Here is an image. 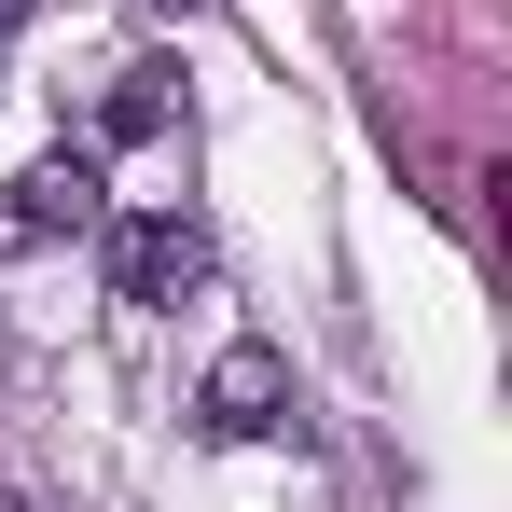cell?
<instances>
[{
  "label": "cell",
  "mask_w": 512,
  "mask_h": 512,
  "mask_svg": "<svg viewBox=\"0 0 512 512\" xmlns=\"http://www.w3.org/2000/svg\"><path fill=\"white\" fill-rule=\"evenodd\" d=\"M111 222V194H97V153H42V167L0 180V263L42 250V236H97Z\"/></svg>",
  "instance_id": "obj_1"
},
{
  "label": "cell",
  "mask_w": 512,
  "mask_h": 512,
  "mask_svg": "<svg viewBox=\"0 0 512 512\" xmlns=\"http://www.w3.org/2000/svg\"><path fill=\"white\" fill-rule=\"evenodd\" d=\"M111 291H125V305H180V291H208V222H194V208H139V222H111Z\"/></svg>",
  "instance_id": "obj_2"
},
{
  "label": "cell",
  "mask_w": 512,
  "mask_h": 512,
  "mask_svg": "<svg viewBox=\"0 0 512 512\" xmlns=\"http://www.w3.org/2000/svg\"><path fill=\"white\" fill-rule=\"evenodd\" d=\"M194 429L208 443H263V429H291V360L263 333H236L222 360H208V388H194Z\"/></svg>",
  "instance_id": "obj_3"
},
{
  "label": "cell",
  "mask_w": 512,
  "mask_h": 512,
  "mask_svg": "<svg viewBox=\"0 0 512 512\" xmlns=\"http://www.w3.org/2000/svg\"><path fill=\"white\" fill-rule=\"evenodd\" d=\"M180 70H125V84H111V111H97V125H111V139H153V125H167V111H180Z\"/></svg>",
  "instance_id": "obj_4"
},
{
  "label": "cell",
  "mask_w": 512,
  "mask_h": 512,
  "mask_svg": "<svg viewBox=\"0 0 512 512\" xmlns=\"http://www.w3.org/2000/svg\"><path fill=\"white\" fill-rule=\"evenodd\" d=\"M0 512H56V499H28V485H0Z\"/></svg>",
  "instance_id": "obj_5"
},
{
  "label": "cell",
  "mask_w": 512,
  "mask_h": 512,
  "mask_svg": "<svg viewBox=\"0 0 512 512\" xmlns=\"http://www.w3.org/2000/svg\"><path fill=\"white\" fill-rule=\"evenodd\" d=\"M0 360H14V346H0Z\"/></svg>",
  "instance_id": "obj_6"
}]
</instances>
